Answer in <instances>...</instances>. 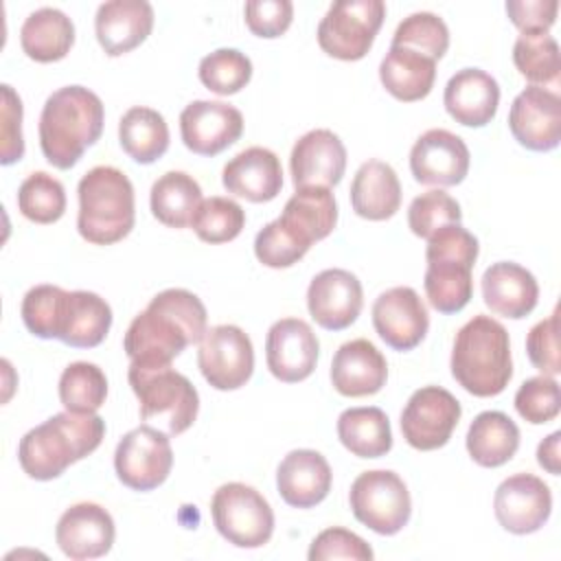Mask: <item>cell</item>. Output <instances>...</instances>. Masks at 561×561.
I'll list each match as a JSON object with an SVG mask.
<instances>
[{"label":"cell","mask_w":561,"mask_h":561,"mask_svg":"<svg viewBox=\"0 0 561 561\" xmlns=\"http://www.w3.org/2000/svg\"><path fill=\"white\" fill-rule=\"evenodd\" d=\"M206 307L188 289L171 287L156 294L127 327L123 348L129 362L167 366L206 333Z\"/></svg>","instance_id":"obj_1"},{"label":"cell","mask_w":561,"mask_h":561,"mask_svg":"<svg viewBox=\"0 0 561 561\" xmlns=\"http://www.w3.org/2000/svg\"><path fill=\"white\" fill-rule=\"evenodd\" d=\"M105 436L96 412H59L28 430L18 445L22 471L33 480L59 478L72 462L90 456Z\"/></svg>","instance_id":"obj_2"},{"label":"cell","mask_w":561,"mask_h":561,"mask_svg":"<svg viewBox=\"0 0 561 561\" xmlns=\"http://www.w3.org/2000/svg\"><path fill=\"white\" fill-rule=\"evenodd\" d=\"M105 107L99 94L83 85L55 90L39 114V147L48 164L70 169L103 131Z\"/></svg>","instance_id":"obj_3"},{"label":"cell","mask_w":561,"mask_h":561,"mask_svg":"<svg viewBox=\"0 0 561 561\" xmlns=\"http://www.w3.org/2000/svg\"><path fill=\"white\" fill-rule=\"evenodd\" d=\"M449 366L454 379L469 394H500L513 377L508 331L491 316H473L454 337Z\"/></svg>","instance_id":"obj_4"},{"label":"cell","mask_w":561,"mask_h":561,"mask_svg":"<svg viewBox=\"0 0 561 561\" xmlns=\"http://www.w3.org/2000/svg\"><path fill=\"white\" fill-rule=\"evenodd\" d=\"M79 234L94 245H112L125 239L136 219L134 186L116 167H94L79 180Z\"/></svg>","instance_id":"obj_5"},{"label":"cell","mask_w":561,"mask_h":561,"mask_svg":"<svg viewBox=\"0 0 561 561\" xmlns=\"http://www.w3.org/2000/svg\"><path fill=\"white\" fill-rule=\"evenodd\" d=\"M129 386L140 403V419L158 423L169 436L186 432L199 412V394L182 373L167 366L129 362Z\"/></svg>","instance_id":"obj_6"},{"label":"cell","mask_w":561,"mask_h":561,"mask_svg":"<svg viewBox=\"0 0 561 561\" xmlns=\"http://www.w3.org/2000/svg\"><path fill=\"white\" fill-rule=\"evenodd\" d=\"M210 515L217 533L237 548H261L272 539L274 511L250 484H221L213 493Z\"/></svg>","instance_id":"obj_7"},{"label":"cell","mask_w":561,"mask_h":561,"mask_svg":"<svg viewBox=\"0 0 561 561\" xmlns=\"http://www.w3.org/2000/svg\"><path fill=\"white\" fill-rule=\"evenodd\" d=\"M348 504L357 522L377 535H397L412 515L405 482L390 469L359 473L348 491Z\"/></svg>","instance_id":"obj_8"},{"label":"cell","mask_w":561,"mask_h":561,"mask_svg":"<svg viewBox=\"0 0 561 561\" xmlns=\"http://www.w3.org/2000/svg\"><path fill=\"white\" fill-rule=\"evenodd\" d=\"M386 18L381 0L333 2L318 24L320 48L342 61H357L370 50Z\"/></svg>","instance_id":"obj_9"},{"label":"cell","mask_w":561,"mask_h":561,"mask_svg":"<svg viewBox=\"0 0 561 561\" xmlns=\"http://www.w3.org/2000/svg\"><path fill=\"white\" fill-rule=\"evenodd\" d=\"M173 449L169 434L151 427L138 425L129 430L116 445L114 469L118 480L134 491H153L171 473Z\"/></svg>","instance_id":"obj_10"},{"label":"cell","mask_w":561,"mask_h":561,"mask_svg":"<svg viewBox=\"0 0 561 561\" xmlns=\"http://www.w3.org/2000/svg\"><path fill=\"white\" fill-rule=\"evenodd\" d=\"M197 366L213 388L237 390L254 370L252 340L237 324L210 327L199 340Z\"/></svg>","instance_id":"obj_11"},{"label":"cell","mask_w":561,"mask_h":561,"mask_svg":"<svg viewBox=\"0 0 561 561\" xmlns=\"http://www.w3.org/2000/svg\"><path fill=\"white\" fill-rule=\"evenodd\" d=\"M460 401L440 386H423L412 392L401 412V434L419 451H432L451 438L460 421Z\"/></svg>","instance_id":"obj_12"},{"label":"cell","mask_w":561,"mask_h":561,"mask_svg":"<svg viewBox=\"0 0 561 561\" xmlns=\"http://www.w3.org/2000/svg\"><path fill=\"white\" fill-rule=\"evenodd\" d=\"M500 526L513 535L537 533L552 513L550 486L533 473H515L500 482L493 497Z\"/></svg>","instance_id":"obj_13"},{"label":"cell","mask_w":561,"mask_h":561,"mask_svg":"<svg viewBox=\"0 0 561 561\" xmlns=\"http://www.w3.org/2000/svg\"><path fill=\"white\" fill-rule=\"evenodd\" d=\"M508 129L530 151H550L561 140V96L541 85L524 88L511 103Z\"/></svg>","instance_id":"obj_14"},{"label":"cell","mask_w":561,"mask_h":561,"mask_svg":"<svg viewBox=\"0 0 561 561\" xmlns=\"http://www.w3.org/2000/svg\"><path fill=\"white\" fill-rule=\"evenodd\" d=\"M373 327L390 348L412 351L430 329L427 307L412 287H390L373 302Z\"/></svg>","instance_id":"obj_15"},{"label":"cell","mask_w":561,"mask_h":561,"mask_svg":"<svg viewBox=\"0 0 561 561\" xmlns=\"http://www.w3.org/2000/svg\"><path fill=\"white\" fill-rule=\"evenodd\" d=\"M320 342L313 329L300 318L276 320L265 337V359L270 373L285 381L296 383L307 379L318 364Z\"/></svg>","instance_id":"obj_16"},{"label":"cell","mask_w":561,"mask_h":561,"mask_svg":"<svg viewBox=\"0 0 561 561\" xmlns=\"http://www.w3.org/2000/svg\"><path fill=\"white\" fill-rule=\"evenodd\" d=\"M180 134L197 156H217L243 134L241 112L224 101H191L180 114Z\"/></svg>","instance_id":"obj_17"},{"label":"cell","mask_w":561,"mask_h":561,"mask_svg":"<svg viewBox=\"0 0 561 561\" xmlns=\"http://www.w3.org/2000/svg\"><path fill=\"white\" fill-rule=\"evenodd\" d=\"M469 147L449 129H427L410 149V171L427 186L460 184L469 171Z\"/></svg>","instance_id":"obj_18"},{"label":"cell","mask_w":561,"mask_h":561,"mask_svg":"<svg viewBox=\"0 0 561 561\" xmlns=\"http://www.w3.org/2000/svg\"><path fill=\"white\" fill-rule=\"evenodd\" d=\"M364 305V289L359 278L342 267L322 270L307 289V309L316 324L327 331H342L351 327Z\"/></svg>","instance_id":"obj_19"},{"label":"cell","mask_w":561,"mask_h":561,"mask_svg":"<svg viewBox=\"0 0 561 561\" xmlns=\"http://www.w3.org/2000/svg\"><path fill=\"white\" fill-rule=\"evenodd\" d=\"M112 327V307L94 291L61 289L55 320L53 340L72 348L99 346Z\"/></svg>","instance_id":"obj_20"},{"label":"cell","mask_w":561,"mask_h":561,"mask_svg":"<svg viewBox=\"0 0 561 561\" xmlns=\"http://www.w3.org/2000/svg\"><path fill=\"white\" fill-rule=\"evenodd\" d=\"M116 537L112 515L94 502H79L64 511L55 528L59 550L72 561L99 559L112 550Z\"/></svg>","instance_id":"obj_21"},{"label":"cell","mask_w":561,"mask_h":561,"mask_svg":"<svg viewBox=\"0 0 561 561\" xmlns=\"http://www.w3.org/2000/svg\"><path fill=\"white\" fill-rule=\"evenodd\" d=\"M289 169L296 188H331L344 175L346 147L331 129H311L294 142Z\"/></svg>","instance_id":"obj_22"},{"label":"cell","mask_w":561,"mask_h":561,"mask_svg":"<svg viewBox=\"0 0 561 561\" xmlns=\"http://www.w3.org/2000/svg\"><path fill=\"white\" fill-rule=\"evenodd\" d=\"M221 182L228 193L261 204L274 199L280 193L283 167L272 149L254 145L226 162Z\"/></svg>","instance_id":"obj_23"},{"label":"cell","mask_w":561,"mask_h":561,"mask_svg":"<svg viewBox=\"0 0 561 561\" xmlns=\"http://www.w3.org/2000/svg\"><path fill=\"white\" fill-rule=\"evenodd\" d=\"M388 379L381 351L366 337L344 342L331 362V383L342 397H368L379 392Z\"/></svg>","instance_id":"obj_24"},{"label":"cell","mask_w":561,"mask_h":561,"mask_svg":"<svg viewBox=\"0 0 561 561\" xmlns=\"http://www.w3.org/2000/svg\"><path fill=\"white\" fill-rule=\"evenodd\" d=\"M153 28V7L147 0H110L96 9L94 33L110 57L140 46Z\"/></svg>","instance_id":"obj_25"},{"label":"cell","mask_w":561,"mask_h":561,"mask_svg":"<svg viewBox=\"0 0 561 561\" xmlns=\"http://www.w3.org/2000/svg\"><path fill=\"white\" fill-rule=\"evenodd\" d=\"M443 103L447 114L465 127H484L500 105V85L482 68H462L449 77Z\"/></svg>","instance_id":"obj_26"},{"label":"cell","mask_w":561,"mask_h":561,"mask_svg":"<svg viewBox=\"0 0 561 561\" xmlns=\"http://www.w3.org/2000/svg\"><path fill=\"white\" fill-rule=\"evenodd\" d=\"M331 467L316 449L289 451L276 469V489L285 504L294 508H311L331 491Z\"/></svg>","instance_id":"obj_27"},{"label":"cell","mask_w":561,"mask_h":561,"mask_svg":"<svg viewBox=\"0 0 561 561\" xmlns=\"http://www.w3.org/2000/svg\"><path fill=\"white\" fill-rule=\"evenodd\" d=\"M484 305L504 318H526L539 300V285L533 272L513 261L489 265L480 278Z\"/></svg>","instance_id":"obj_28"},{"label":"cell","mask_w":561,"mask_h":561,"mask_svg":"<svg viewBox=\"0 0 561 561\" xmlns=\"http://www.w3.org/2000/svg\"><path fill=\"white\" fill-rule=\"evenodd\" d=\"M351 206L364 219H390L401 206L397 171L388 162L366 160L351 182Z\"/></svg>","instance_id":"obj_29"},{"label":"cell","mask_w":561,"mask_h":561,"mask_svg":"<svg viewBox=\"0 0 561 561\" xmlns=\"http://www.w3.org/2000/svg\"><path fill=\"white\" fill-rule=\"evenodd\" d=\"M20 44L26 57L39 64L59 61L70 53L75 44V24L64 11L55 7L35 9L22 22Z\"/></svg>","instance_id":"obj_30"},{"label":"cell","mask_w":561,"mask_h":561,"mask_svg":"<svg viewBox=\"0 0 561 561\" xmlns=\"http://www.w3.org/2000/svg\"><path fill=\"white\" fill-rule=\"evenodd\" d=\"M383 88L399 101H421L432 92L436 79V61L403 46H390L379 64Z\"/></svg>","instance_id":"obj_31"},{"label":"cell","mask_w":561,"mask_h":561,"mask_svg":"<svg viewBox=\"0 0 561 561\" xmlns=\"http://www.w3.org/2000/svg\"><path fill=\"white\" fill-rule=\"evenodd\" d=\"M467 451L480 467H500L508 462L519 449V427L515 421L500 412H480L467 430Z\"/></svg>","instance_id":"obj_32"},{"label":"cell","mask_w":561,"mask_h":561,"mask_svg":"<svg viewBox=\"0 0 561 561\" xmlns=\"http://www.w3.org/2000/svg\"><path fill=\"white\" fill-rule=\"evenodd\" d=\"M427 270L423 287L430 305L440 313H458L473 296L471 270L476 263L458 256L425 259Z\"/></svg>","instance_id":"obj_33"},{"label":"cell","mask_w":561,"mask_h":561,"mask_svg":"<svg viewBox=\"0 0 561 561\" xmlns=\"http://www.w3.org/2000/svg\"><path fill=\"white\" fill-rule=\"evenodd\" d=\"M337 438L357 458H381L392 449L390 421L375 405L344 410L337 416Z\"/></svg>","instance_id":"obj_34"},{"label":"cell","mask_w":561,"mask_h":561,"mask_svg":"<svg viewBox=\"0 0 561 561\" xmlns=\"http://www.w3.org/2000/svg\"><path fill=\"white\" fill-rule=\"evenodd\" d=\"M118 142L134 162L151 164L169 149V125L158 110L134 105L121 116Z\"/></svg>","instance_id":"obj_35"},{"label":"cell","mask_w":561,"mask_h":561,"mask_svg":"<svg viewBox=\"0 0 561 561\" xmlns=\"http://www.w3.org/2000/svg\"><path fill=\"white\" fill-rule=\"evenodd\" d=\"M202 204V186L184 171H167L160 175L149 193L153 217L169 228L191 226V219Z\"/></svg>","instance_id":"obj_36"},{"label":"cell","mask_w":561,"mask_h":561,"mask_svg":"<svg viewBox=\"0 0 561 561\" xmlns=\"http://www.w3.org/2000/svg\"><path fill=\"white\" fill-rule=\"evenodd\" d=\"M280 217L313 243L333 232L337 224V204L331 188H296V193L287 199Z\"/></svg>","instance_id":"obj_37"},{"label":"cell","mask_w":561,"mask_h":561,"mask_svg":"<svg viewBox=\"0 0 561 561\" xmlns=\"http://www.w3.org/2000/svg\"><path fill=\"white\" fill-rule=\"evenodd\" d=\"M513 64L533 85L557 83L561 72L559 44L543 31L522 33L513 46Z\"/></svg>","instance_id":"obj_38"},{"label":"cell","mask_w":561,"mask_h":561,"mask_svg":"<svg viewBox=\"0 0 561 561\" xmlns=\"http://www.w3.org/2000/svg\"><path fill=\"white\" fill-rule=\"evenodd\" d=\"M107 397V377L92 362H72L59 377V401L68 412H96Z\"/></svg>","instance_id":"obj_39"},{"label":"cell","mask_w":561,"mask_h":561,"mask_svg":"<svg viewBox=\"0 0 561 561\" xmlns=\"http://www.w3.org/2000/svg\"><path fill=\"white\" fill-rule=\"evenodd\" d=\"M18 210L33 224H55L66 213L64 184L46 171H33L18 188Z\"/></svg>","instance_id":"obj_40"},{"label":"cell","mask_w":561,"mask_h":561,"mask_svg":"<svg viewBox=\"0 0 561 561\" xmlns=\"http://www.w3.org/2000/svg\"><path fill=\"white\" fill-rule=\"evenodd\" d=\"M311 248V241L300 234L291 224H287L283 217L270 221L256 232L254 239V254L256 259L274 270L291 267L298 263Z\"/></svg>","instance_id":"obj_41"},{"label":"cell","mask_w":561,"mask_h":561,"mask_svg":"<svg viewBox=\"0 0 561 561\" xmlns=\"http://www.w3.org/2000/svg\"><path fill=\"white\" fill-rule=\"evenodd\" d=\"M243 226H245L243 208L234 199L221 197V195L202 199V204L197 206L191 219L193 232L206 243L232 241L241 234Z\"/></svg>","instance_id":"obj_42"},{"label":"cell","mask_w":561,"mask_h":561,"mask_svg":"<svg viewBox=\"0 0 561 561\" xmlns=\"http://www.w3.org/2000/svg\"><path fill=\"white\" fill-rule=\"evenodd\" d=\"M390 46L412 48L436 61L449 48V28L440 15L432 11H416L399 22Z\"/></svg>","instance_id":"obj_43"},{"label":"cell","mask_w":561,"mask_h":561,"mask_svg":"<svg viewBox=\"0 0 561 561\" xmlns=\"http://www.w3.org/2000/svg\"><path fill=\"white\" fill-rule=\"evenodd\" d=\"M199 81L215 94H237L252 79V61L237 48H217L199 61Z\"/></svg>","instance_id":"obj_44"},{"label":"cell","mask_w":561,"mask_h":561,"mask_svg":"<svg viewBox=\"0 0 561 561\" xmlns=\"http://www.w3.org/2000/svg\"><path fill=\"white\" fill-rule=\"evenodd\" d=\"M460 204L440 188L416 195L408 208V226L421 239H427L447 224H460Z\"/></svg>","instance_id":"obj_45"},{"label":"cell","mask_w":561,"mask_h":561,"mask_svg":"<svg viewBox=\"0 0 561 561\" xmlns=\"http://www.w3.org/2000/svg\"><path fill=\"white\" fill-rule=\"evenodd\" d=\"M515 410L524 421L533 425L552 421L561 410L559 383L548 375L526 379L515 392Z\"/></svg>","instance_id":"obj_46"},{"label":"cell","mask_w":561,"mask_h":561,"mask_svg":"<svg viewBox=\"0 0 561 561\" xmlns=\"http://www.w3.org/2000/svg\"><path fill=\"white\" fill-rule=\"evenodd\" d=\"M307 557L311 561H327V559H357V561H373V548L353 530L342 526L327 528L318 533L309 546Z\"/></svg>","instance_id":"obj_47"},{"label":"cell","mask_w":561,"mask_h":561,"mask_svg":"<svg viewBox=\"0 0 561 561\" xmlns=\"http://www.w3.org/2000/svg\"><path fill=\"white\" fill-rule=\"evenodd\" d=\"M526 353L530 364L541 370V375L554 377L561 373L559 364V309H554L546 320L537 322L526 335Z\"/></svg>","instance_id":"obj_48"},{"label":"cell","mask_w":561,"mask_h":561,"mask_svg":"<svg viewBox=\"0 0 561 561\" xmlns=\"http://www.w3.org/2000/svg\"><path fill=\"white\" fill-rule=\"evenodd\" d=\"M248 28L259 37H280L291 20L294 4L289 0H248L243 7Z\"/></svg>","instance_id":"obj_49"},{"label":"cell","mask_w":561,"mask_h":561,"mask_svg":"<svg viewBox=\"0 0 561 561\" xmlns=\"http://www.w3.org/2000/svg\"><path fill=\"white\" fill-rule=\"evenodd\" d=\"M2 164H13L24 156V136H22V99L18 92L2 83Z\"/></svg>","instance_id":"obj_50"},{"label":"cell","mask_w":561,"mask_h":561,"mask_svg":"<svg viewBox=\"0 0 561 561\" xmlns=\"http://www.w3.org/2000/svg\"><path fill=\"white\" fill-rule=\"evenodd\" d=\"M504 7L511 22L522 33H533V31L548 33L559 11L557 0H508Z\"/></svg>","instance_id":"obj_51"},{"label":"cell","mask_w":561,"mask_h":561,"mask_svg":"<svg viewBox=\"0 0 561 561\" xmlns=\"http://www.w3.org/2000/svg\"><path fill=\"white\" fill-rule=\"evenodd\" d=\"M559 443H561V432H552L537 447V462L552 476H559V458H561Z\"/></svg>","instance_id":"obj_52"}]
</instances>
